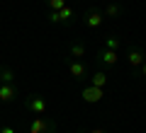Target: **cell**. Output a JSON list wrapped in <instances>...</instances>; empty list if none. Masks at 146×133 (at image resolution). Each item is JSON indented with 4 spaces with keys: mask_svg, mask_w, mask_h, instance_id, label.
Instances as JSON below:
<instances>
[{
    "mask_svg": "<svg viewBox=\"0 0 146 133\" xmlns=\"http://www.w3.org/2000/svg\"><path fill=\"white\" fill-rule=\"evenodd\" d=\"M54 131H56V126L44 116H34L29 121V133H54Z\"/></svg>",
    "mask_w": 146,
    "mask_h": 133,
    "instance_id": "cell-1",
    "label": "cell"
},
{
    "mask_svg": "<svg viewBox=\"0 0 146 133\" xmlns=\"http://www.w3.org/2000/svg\"><path fill=\"white\" fill-rule=\"evenodd\" d=\"M124 58H127V63H129V66L134 68V73H136V70H139V66L146 61V53H144V48H139V46H129Z\"/></svg>",
    "mask_w": 146,
    "mask_h": 133,
    "instance_id": "cell-2",
    "label": "cell"
},
{
    "mask_svg": "<svg viewBox=\"0 0 146 133\" xmlns=\"http://www.w3.org/2000/svg\"><path fill=\"white\" fill-rule=\"evenodd\" d=\"M25 104H27V109H29L34 116H44V111H46V99L39 97V94H29Z\"/></svg>",
    "mask_w": 146,
    "mask_h": 133,
    "instance_id": "cell-3",
    "label": "cell"
},
{
    "mask_svg": "<svg viewBox=\"0 0 146 133\" xmlns=\"http://www.w3.org/2000/svg\"><path fill=\"white\" fill-rule=\"evenodd\" d=\"M68 73H71L73 80H85V77H88V68H85V63L83 61H76V58L68 61Z\"/></svg>",
    "mask_w": 146,
    "mask_h": 133,
    "instance_id": "cell-4",
    "label": "cell"
},
{
    "mask_svg": "<svg viewBox=\"0 0 146 133\" xmlns=\"http://www.w3.org/2000/svg\"><path fill=\"white\" fill-rule=\"evenodd\" d=\"M117 61H119V51H112V48H100L98 51L100 66H117Z\"/></svg>",
    "mask_w": 146,
    "mask_h": 133,
    "instance_id": "cell-5",
    "label": "cell"
},
{
    "mask_svg": "<svg viewBox=\"0 0 146 133\" xmlns=\"http://www.w3.org/2000/svg\"><path fill=\"white\" fill-rule=\"evenodd\" d=\"M102 97H105V87H95V85L83 87V102L95 104V102H100Z\"/></svg>",
    "mask_w": 146,
    "mask_h": 133,
    "instance_id": "cell-6",
    "label": "cell"
},
{
    "mask_svg": "<svg viewBox=\"0 0 146 133\" xmlns=\"http://www.w3.org/2000/svg\"><path fill=\"white\" fill-rule=\"evenodd\" d=\"M102 17H105L102 12L93 7V10H88L83 15V22H85V27H90V29H100V27H102Z\"/></svg>",
    "mask_w": 146,
    "mask_h": 133,
    "instance_id": "cell-7",
    "label": "cell"
},
{
    "mask_svg": "<svg viewBox=\"0 0 146 133\" xmlns=\"http://www.w3.org/2000/svg\"><path fill=\"white\" fill-rule=\"evenodd\" d=\"M20 94V90L15 87V82H0V99L3 102H12Z\"/></svg>",
    "mask_w": 146,
    "mask_h": 133,
    "instance_id": "cell-8",
    "label": "cell"
},
{
    "mask_svg": "<svg viewBox=\"0 0 146 133\" xmlns=\"http://www.w3.org/2000/svg\"><path fill=\"white\" fill-rule=\"evenodd\" d=\"M49 20L51 22H71L73 20V7H68V5H63L61 10H56V12H49Z\"/></svg>",
    "mask_w": 146,
    "mask_h": 133,
    "instance_id": "cell-9",
    "label": "cell"
},
{
    "mask_svg": "<svg viewBox=\"0 0 146 133\" xmlns=\"http://www.w3.org/2000/svg\"><path fill=\"white\" fill-rule=\"evenodd\" d=\"M102 15L105 17H119V15H124V5H122V3H110Z\"/></svg>",
    "mask_w": 146,
    "mask_h": 133,
    "instance_id": "cell-10",
    "label": "cell"
},
{
    "mask_svg": "<svg viewBox=\"0 0 146 133\" xmlns=\"http://www.w3.org/2000/svg\"><path fill=\"white\" fill-rule=\"evenodd\" d=\"M0 82H15V73H12V68L0 66Z\"/></svg>",
    "mask_w": 146,
    "mask_h": 133,
    "instance_id": "cell-11",
    "label": "cell"
},
{
    "mask_svg": "<svg viewBox=\"0 0 146 133\" xmlns=\"http://www.w3.org/2000/svg\"><path fill=\"white\" fill-rule=\"evenodd\" d=\"M105 48H112V51H122V39H117V36H107V39H105Z\"/></svg>",
    "mask_w": 146,
    "mask_h": 133,
    "instance_id": "cell-12",
    "label": "cell"
},
{
    "mask_svg": "<svg viewBox=\"0 0 146 133\" xmlns=\"http://www.w3.org/2000/svg\"><path fill=\"white\" fill-rule=\"evenodd\" d=\"M83 56H85V46H83V44H73V46H71V58L78 61V58H83Z\"/></svg>",
    "mask_w": 146,
    "mask_h": 133,
    "instance_id": "cell-13",
    "label": "cell"
},
{
    "mask_svg": "<svg viewBox=\"0 0 146 133\" xmlns=\"http://www.w3.org/2000/svg\"><path fill=\"white\" fill-rule=\"evenodd\" d=\"M90 85H95V87H105V85H107V75H105V73H95L93 80H90Z\"/></svg>",
    "mask_w": 146,
    "mask_h": 133,
    "instance_id": "cell-14",
    "label": "cell"
},
{
    "mask_svg": "<svg viewBox=\"0 0 146 133\" xmlns=\"http://www.w3.org/2000/svg\"><path fill=\"white\" fill-rule=\"evenodd\" d=\"M46 3H49V10H51V12L61 10V7L66 5V0H46Z\"/></svg>",
    "mask_w": 146,
    "mask_h": 133,
    "instance_id": "cell-15",
    "label": "cell"
},
{
    "mask_svg": "<svg viewBox=\"0 0 146 133\" xmlns=\"http://www.w3.org/2000/svg\"><path fill=\"white\" fill-rule=\"evenodd\" d=\"M0 133H15V128L12 126H0Z\"/></svg>",
    "mask_w": 146,
    "mask_h": 133,
    "instance_id": "cell-16",
    "label": "cell"
},
{
    "mask_svg": "<svg viewBox=\"0 0 146 133\" xmlns=\"http://www.w3.org/2000/svg\"><path fill=\"white\" fill-rule=\"evenodd\" d=\"M139 75H141V77H146V61L139 66Z\"/></svg>",
    "mask_w": 146,
    "mask_h": 133,
    "instance_id": "cell-17",
    "label": "cell"
},
{
    "mask_svg": "<svg viewBox=\"0 0 146 133\" xmlns=\"http://www.w3.org/2000/svg\"><path fill=\"white\" fill-rule=\"evenodd\" d=\"M80 133H105L102 128H93V131H80Z\"/></svg>",
    "mask_w": 146,
    "mask_h": 133,
    "instance_id": "cell-18",
    "label": "cell"
},
{
    "mask_svg": "<svg viewBox=\"0 0 146 133\" xmlns=\"http://www.w3.org/2000/svg\"><path fill=\"white\" fill-rule=\"evenodd\" d=\"M0 104H3V99H0Z\"/></svg>",
    "mask_w": 146,
    "mask_h": 133,
    "instance_id": "cell-19",
    "label": "cell"
},
{
    "mask_svg": "<svg viewBox=\"0 0 146 133\" xmlns=\"http://www.w3.org/2000/svg\"><path fill=\"white\" fill-rule=\"evenodd\" d=\"M0 126H3V123H0Z\"/></svg>",
    "mask_w": 146,
    "mask_h": 133,
    "instance_id": "cell-20",
    "label": "cell"
}]
</instances>
